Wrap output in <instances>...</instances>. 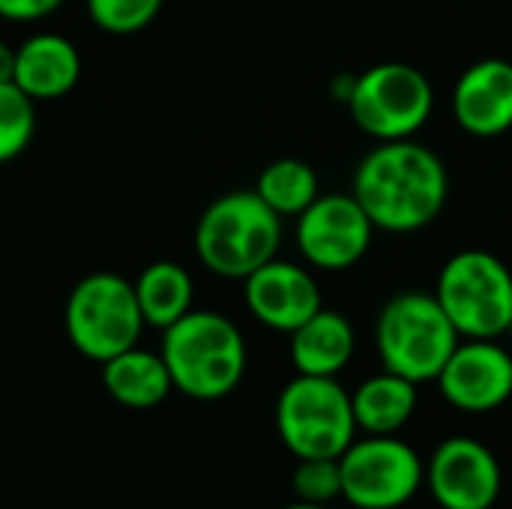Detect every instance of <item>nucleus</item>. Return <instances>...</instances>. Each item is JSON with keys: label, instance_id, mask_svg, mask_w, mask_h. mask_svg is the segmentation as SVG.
Here are the masks:
<instances>
[{"label": "nucleus", "instance_id": "obj_1", "mask_svg": "<svg viewBox=\"0 0 512 509\" xmlns=\"http://www.w3.org/2000/svg\"><path fill=\"white\" fill-rule=\"evenodd\" d=\"M351 192L378 231L414 234L444 213L450 174L444 159L414 138L381 141L357 165Z\"/></svg>", "mask_w": 512, "mask_h": 509}, {"label": "nucleus", "instance_id": "obj_2", "mask_svg": "<svg viewBox=\"0 0 512 509\" xmlns=\"http://www.w3.org/2000/svg\"><path fill=\"white\" fill-rule=\"evenodd\" d=\"M159 354L171 372L174 390L195 402H216L231 396L249 363L240 327L210 309H192L177 324L162 330Z\"/></svg>", "mask_w": 512, "mask_h": 509}, {"label": "nucleus", "instance_id": "obj_3", "mask_svg": "<svg viewBox=\"0 0 512 509\" xmlns=\"http://www.w3.org/2000/svg\"><path fill=\"white\" fill-rule=\"evenodd\" d=\"M282 216L255 189H234L210 201L195 225V255L219 279H246L282 249Z\"/></svg>", "mask_w": 512, "mask_h": 509}, {"label": "nucleus", "instance_id": "obj_4", "mask_svg": "<svg viewBox=\"0 0 512 509\" xmlns=\"http://www.w3.org/2000/svg\"><path fill=\"white\" fill-rule=\"evenodd\" d=\"M462 342L435 294L402 291L390 297L375 324L381 366L414 384L438 381L450 354Z\"/></svg>", "mask_w": 512, "mask_h": 509}, {"label": "nucleus", "instance_id": "obj_5", "mask_svg": "<svg viewBox=\"0 0 512 509\" xmlns=\"http://www.w3.org/2000/svg\"><path fill=\"white\" fill-rule=\"evenodd\" d=\"M276 432L294 459H339L360 432L351 393L339 378L297 375L276 399Z\"/></svg>", "mask_w": 512, "mask_h": 509}, {"label": "nucleus", "instance_id": "obj_6", "mask_svg": "<svg viewBox=\"0 0 512 509\" xmlns=\"http://www.w3.org/2000/svg\"><path fill=\"white\" fill-rule=\"evenodd\" d=\"M63 324L69 345L84 360H93L99 366L135 348L147 327L135 297V285L111 270H99L75 282L66 297Z\"/></svg>", "mask_w": 512, "mask_h": 509}, {"label": "nucleus", "instance_id": "obj_7", "mask_svg": "<svg viewBox=\"0 0 512 509\" xmlns=\"http://www.w3.org/2000/svg\"><path fill=\"white\" fill-rule=\"evenodd\" d=\"M351 120L360 132L381 141L417 138L435 111V87L429 75L411 63L387 60L354 75L348 99Z\"/></svg>", "mask_w": 512, "mask_h": 509}, {"label": "nucleus", "instance_id": "obj_8", "mask_svg": "<svg viewBox=\"0 0 512 509\" xmlns=\"http://www.w3.org/2000/svg\"><path fill=\"white\" fill-rule=\"evenodd\" d=\"M435 297L462 339H501L512 321V270L486 249H462L438 273Z\"/></svg>", "mask_w": 512, "mask_h": 509}, {"label": "nucleus", "instance_id": "obj_9", "mask_svg": "<svg viewBox=\"0 0 512 509\" xmlns=\"http://www.w3.org/2000/svg\"><path fill=\"white\" fill-rule=\"evenodd\" d=\"M342 498L357 509H399L426 486V462L396 435H366L342 456Z\"/></svg>", "mask_w": 512, "mask_h": 509}, {"label": "nucleus", "instance_id": "obj_10", "mask_svg": "<svg viewBox=\"0 0 512 509\" xmlns=\"http://www.w3.org/2000/svg\"><path fill=\"white\" fill-rule=\"evenodd\" d=\"M375 231L354 192H321L297 216L294 237L303 264L321 273H342L369 255Z\"/></svg>", "mask_w": 512, "mask_h": 509}, {"label": "nucleus", "instance_id": "obj_11", "mask_svg": "<svg viewBox=\"0 0 512 509\" xmlns=\"http://www.w3.org/2000/svg\"><path fill=\"white\" fill-rule=\"evenodd\" d=\"M501 486L504 477L495 453L468 435L441 441L426 462V489L441 509H492Z\"/></svg>", "mask_w": 512, "mask_h": 509}, {"label": "nucleus", "instance_id": "obj_12", "mask_svg": "<svg viewBox=\"0 0 512 509\" xmlns=\"http://www.w3.org/2000/svg\"><path fill=\"white\" fill-rule=\"evenodd\" d=\"M438 387L456 411H498L512 399V354L498 339H462L441 369Z\"/></svg>", "mask_w": 512, "mask_h": 509}, {"label": "nucleus", "instance_id": "obj_13", "mask_svg": "<svg viewBox=\"0 0 512 509\" xmlns=\"http://www.w3.org/2000/svg\"><path fill=\"white\" fill-rule=\"evenodd\" d=\"M243 300L258 324L288 336L324 306L312 267L282 258L267 261L243 279Z\"/></svg>", "mask_w": 512, "mask_h": 509}, {"label": "nucleus", "instance_id": "obj_14", "mask_svg": "<svg viewBox=\"0 0 512 509\" xmlns=\"http://www.w3.org/2000/svg\"><path fill=\"white\" fill-rule=\"evenodd\" d=\"M453 120L474 138H498L512 129V63L486 57L471 63L450 96Z\"/></svg>", "mask_w": 512, "mask_h": 509}, {"label": "nucleus", "instance_id": "obj_15", "mask_svg": "<svg viewBox=\"0 0 512 509\" xmlns=\"http://www.w3.org/2000/svg\"><path fill=\"white\" fill-rule=\"evenodd\" d=\"M12 81L33 102L63 99L81 81V54L75 42L63 33H51V30L30 33L15 45Z\"/></svg>", "mask_w": 512, "mask_h": 509}, {"label": "nucleus", "instance_id": "obj_16", "mask_svg": "<svg viewBox=\"0 0 512 509\" xmlns=\"http://www.w3.org/2000/svg\"><path fill=\"white\" fill-rule=\"evenodd\" d=\"M357 351L354 324L336 312L321 306L306 324L291 333V363L297 375H318V378H339L348 369Z\"/></svg>", "mask_w": 512, "mask_h": 509}, {"label": "nucleus", "instance_id": "obj_17", "mask_svg": "<svg viewBox=\"0 0 512 509\" xmlns=\"http://www.w3.org/2000/svg\"><path fill=\"white\" fill-rule=\"evenodd\" d=\"M102 387L117 405L132 411H150L174 393L162 354L138 345L102 363Z\"/></svg>", "mask_w": 512, "mask_h": 509}, {"label": "nucleus", "instance_id": "obj_18", "mask_svg": "<svg viewBox=\"0 0 512 509\" xmlns=\"http://www.w3.org/2000/svg\"><path fill=\"white\" fill-rule=\"evenodd\" d=\"M417 387L420 384L393 375L387 369L381 375L366 378L351 393L357 429L366 435H399L417 414V402H420Z\"/></svg>", "mask_w": 512, "mask_h": 509}, {"label": "nucleus", "instance_id": "obj_19", "mask_svg": "<svg viewBox=\"0 0 512 509\" xmlns=\"http://www.w3.org/2000/svg\"><path fill=\"white\" fill-rule=\"evenodd\" d=\"M135 297L147 327L168 330L192 312L195 282L192 273L177 261H153L135 276Z\"/></svg>", "mask_w": 512, "mask_h": 509}, {"label": "nucleus", "instance_id": "obj_20", "mask_svg": "<svg viewBox=\"0 0 512 509\" xmlns=\"http://www.w3.org/2000/svg\"><path fill=\"white\" fill-rule=\"evenodd\" d=\"M255 192L282 219H297L321 195V180L309 162L282 156L261 168L255 180Z\"/></svg>", "mask_w": 512, "mask_h": 509}, {"label": "nucleus", "instance_id": "obj_21", "mask_svg": "<svg viewBox=\"0 0 512 509\" xmlns=\"http://www.w3.org/2000/svg\"><path fill=\"white\" fill-rule=\"evenodd\" d=\"M36 132V102L15 84L0 81V165L18 159Z\"/></svg>", "mask_w": 512, "mask_h": 509}, {"label": "nucleus", "instance_id": "obj_22", "mask_svg": "<svg viewBox=\"0 0 512 509\" xmlns=\"http://www.w3.org/2000/svg\"><path fill=\"white\" fill-rule=\"evenodd\" d=\"M90 21L108 36H135L147 30L165 0H84Z\"/></svg>", "mask_w": 512, "mask_h": 509}, {"label": "nucleus", "instance_id": "obj_23", "mask_svg": "<svg viewBox=\"0 0 512 509\" xmlns=\"http://www.w3.org/2000/svg\"><path fill=\"white\" fill-rule=\"evenodd\" d=\"M291 489L297 501L306 504H324L330 507L333 501L342 498V468L339 459H297Z\"/></svg>", "mask_w": 512, "mask_h": 509}, {"label": "nucleus", "instance_id": "obj_24", "mask_svg": "<svg viewBox=\"0 0 512 509\" xmlns=\"http://www.w3.org/2000/svg\"><path fill=\"white\" fill-rule=\"evenodd\" d=\"M63 0H0V18L12 24H36L54 15Z\"/></svg>", "mask_w": 512, "mask_h": 509}, {"label": "nucleus", "instance_id": "obj_25", "mask_svg": "<svg viewBox=\"0 0 512 509\" xmlns=\"http://www.w3.org/2000/svg\"><path fill=\"white\" fill-rule=\"evenodd\" d=\"M15 75V45H6L0 39V81H12Z\"/></svg>", "mask_w": 512, "mask_h": 509}, {"label": "nucleus", "instance_id": "obj_26", "mask_svg": "<svg viewBox=\"0 0 512 509\" xmlns=\"http://www.w3.org/2000/svg\"><path fill=\"white\" fill-rule=\"evenodd\" d=\"M285 509H330V507H324V504H306V501H294L291 507H285Z\"/></svg>", "mask_w": 512, "mask_h": 509}, {"label": "nucleus", "instance_id": "obj_27", "mask_svg": "<svg viewBox=\"0 0 512 509\" xmlns=\"http://www.w3.org/2000/svg\"><path fill=\"white\" fill-rule=\"evenodd\" d=\"M507 339L512 342V321H510V327H507Z\"/></svg>", "mask_w": 512, "mask_h": 509}]
</instances>
